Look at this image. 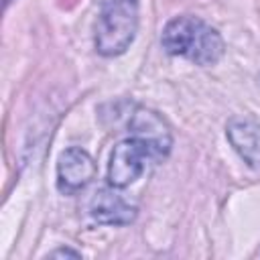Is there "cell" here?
Listing matches in <instances>:
<instances>
[{"instance_id": "6da1fadb", "label": "cell", "mask_w": 260, "mask_h": 260, "mask_svg": "<svg viewBox=\"0 0 260 260\" xmlns=\"http://www.w3.org/2000/svg\"><path fill=\"white\" fill-rule=\"evenodd\" d=\"M162 47L171 55H183L197 65H211L223 53V41L215 28L193 16H177L162 30Z\"/></svg>"}, {"instance_id": "7a4b0ae2", "label": "cell", "mask_w": 260, "mask_h": 260, "mask_svg": "<svg viewBox=\"0 0 260 260\" xmlns=\"http://www.w3.org/2000/svg\"><path fill=\"white\" fill-rule=\"evenodd\" d=\"M138 28V0H102L95 26V47L102 55H120L134 41Z\"/></svg>"}, {"instance_id": "3957f363", "label": "cell", "mask_w": 260, "mask_h": 260, "mask_svg": "<svg viewBox=\"0 0 260 260\" xmlns=\"http://www.w3.org/2000/svg\"><path fill=\"white\" fill-rule=\"evenodd\" d=\"M165 154L148 140L140 136L126 138L118 142L112 150L110 156V167H108V181L112 187H128L134 183L146 169V160H156L162 158Z\"/></svg>"}, {"instance_id": "277c9868", "label": "cell", "mask_w": 260, "mask_h": 260, "mask_svg": "<svg viewBox=\"0 0 260 260\" xmlns=\"http://www.w3.org/2000/svg\"><path fill=\"white\" fill-rule=\"evenodd\" d=\"M95 175L93 158L81 148H67L57 162V187L63 193L83 189Z\"/></svg>"}, {"instance_id": "5b68a950", "label": "cell", "mask_w": 260, "mask_h": 260, "mask_svg": "<svg viewBox=\"0 0 260 260\" xmlns=\"http://www.w3.org/2000/svg\"><path fill=\"white\" fill-rule=\"evenodd\" d=\"M89 213L95 221L100 223H110V225H124L130 223L136 217V209L128 205L122 195L110 191V189H100L91 203H89Z\"/></svg>"}, {"instance_id": "8992f818", "label": "cell", "mask_w": 260, "mask_h": 260, "mask_svg": "<svg viewBox=\"0 0 260 260\" xmlns=\"http://www.w3.org/2000/svg\"><path fill=\"white\" fill-rule=\"evenodd\" d=\"M228 138L238 154L256 171H260V124L252 120H232Z\"/></svg>"}, {"instance_id": "52a82bcc", "label": "cell", "mask_w": 260, "mask_h": 260, "mask_svg": "<svg viewBox=\"0 0 260 260\" xmlns=\"http://www.w3.org/2000/svg\"><path fill=\"white\" fill-rule=\"evenodd\" d=\"M51 256H75V258H79L81 254L79 252H73V250H67V248H61V250L51 252Z\"/></svg>"}]
</instances>
